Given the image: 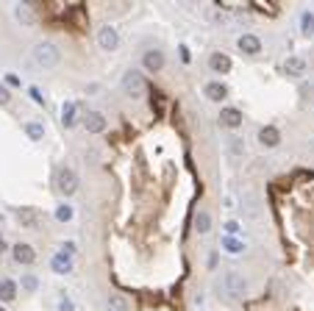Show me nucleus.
Masks as SVG:
<instances>
[{
    "mask_svg": "<svg viewBox=\"0 0 314 311\" xmlns=\"http://www.w3.org/2000/svg\"><path fill=\"white\" fill-rule=\"evenodd\" d=\"M223 250L231 253V256H239V253L245 250V245H242L236 236H223Z\"/></svg>",
    "mask_w": 314,
    "mask_h": 311,
    "instance_id": "412c9836",
    "label": "nucleus"
},
{
    "mask_svg": "<svg viewBox=\"0 0 314 311\" xmlns=\"http://www.w3.org/2000/svg\"><path fill=\"white\" fill-rule=\"evenodd\" d=\"M56 220H59V222H70V220H73V206H70V203H59V206H56Z\"/></svg>",
    "mask_w": 314,
    "mask_h": 311,
    "instance_id": "b1692460",
    "label": "nucleus"
},
{
    "mask_svg": "<svg viewBox=\"0 0 314 311\" xmlns=\"http://www.w3.org/2000/svg\"><path fill=\"white\" fill-rule=\"evenodd\" d=\"M236 48H239L242 56H259L261 53V39L256 34H242L236 39Z\"/></svg>",
    "mask_w": 314,
    "mask_h": 311,
    "instance_id": "6e6552de",
    "label": "nucleus"
},
{
    "mask_svg": "<svg viewBox=\"0 0 314 311\" xmlns=\"http://www.w3.org/2000/svg\"><path fill=\"white\" fill-rule=\"evenodd\" d=\"M0 311H6V308H3V305H0Z\"/></svg>",
    "mask_w": 314,
    "mask_h": 311,
    "instance_id": "4c0bfd02",
    "label": "nucleus"
},
{
    "mask_svg": "<svg viewBox=\"0 0 314 311\" xmlns=\"http://www.w3.org/2000/svg\"><path fill=\"white\" fill-rule=\"evenodd\" d=\"M6 250V242H3V236H0V253Z\"/></svg>",
    "mask_w": 314,
    "mask_h": 311,
    "instance_id": "f704fd0d",
    "label": "nucleus"
},
{
    "mask_svg": "<svg viewBox=\"0 0 314 311\" xmlns=\"http://www.w3.org/2000/svg\"><path fill=\"white\" fill-rule=\"evenodd\" d=\"M50 269H53L56 275H67V272H73V258L64 256V253H56L50 258Z\"/></svg>",
    "mask_w": 314,
    "mask_h": 311,
    "instance_id": "dca6fc26",
    "label": "nucleus"
},
{
    "mask_svg": "<svg viewBox=\"0 0 314 311\" xmlns=\"http://www.w3.org/2000/svg\"><path fill=\"white\" fill-rule=\"evenodd\" d=\"M106 117H103L100 111H89V114H84V128H86V133H103L106 131Z\"/></svg>",
    "mask_w": 314,
    "mask_h": 311,
    "instance_id": "9d476101",
    "label": "nucleus"
},
{
    "mask_svg": "<svg viewBox=\"0 0 314 311\" xmlns=\"http://www.w3.org/2000/svg\"><path fill=\"white\" fill-rule=\"evenodd\" d=\"M20 286H23V292H37V289H39V278L37 275H23V283H20Z\"/></svg>",
    "mask_w": 314,
    "mask_h": 311,
    "instance_id": "bb28decb",
    "label": "nucleus"
},
{
    "mask_svg": "<svg viewBox=\"0 0 314 311\" xmlns=\"http://www.w3.org/2000/svg\"><path fill=\"white\" fill-rule=\"evenodd\" d=\"M56 189H59L64 198L75 195V192H78V173H75L73 167H59V173H56Z\"/></svg>",
    "mask_w": 314,
    "mask_h": 311,
    "instance_id": "7ed1b4c3",
    "label": "nucleus"
},
{
    "mask_svg": "<svg viewBox=\"0 0 314 311\" xmlns=\"http://www.w3.org/2000/svg\"><path fill=\"white\" fill-rule=\"evenodd\" d=\"M17 289L20 283L12 281V278H0V303H12L17 297Z\"/></svg>",
    "mask_w": 314,
    "mask_h": 311,
    "instance_id": "a211bd4d",
    "label": "nucleus"
},
{
    "mask_svg": "<svg viewBox=\"0 0 314 311\" xmlns=\"http://www.w3.org/2000/svg\"><path fill=\"white\" fill-rule=\"evenodd\" d=\"M28 92H31V97H34V100H37V103H45L42 92H39V89H37V86H31V89H28Z\"/></svg>",
    "mask_w": 314,
    "mask_h": 311,
    "instance_id": "2f4dec72",
    "label": "nucleus"
},
{
    "mask_svg": "<svg viewBox=\"0 0 314 311\" xmlns=\"http://www.w3.org/2000/svg\"><path fill=\"white\" fill-rule=\"evenodd\" d=\"M306 70H308V64H306V59H303V56H289V59L284 61V72H286L289 78L306 75Z\"/></svg>",
    "mask_w": 314,
    "mask_h": 311,
    "instance_id": "9b49d317",
    "label": "nucleus"
},
{
    "mask_svg": "<svg viewBox=\"0 0 314 311\" xmlns=\"http://www.w3.org/2000/svg\"><path fill=\"white\" fill-rule=\"evenodd\" d=\"M259 144H264V147H278V144H281V131H278L275 125H264L259 131Z\"/></svg>",
    "mask_w": 314,
    "mask_h": 311,
    "instance_id": "2eb2a0df",
    "label": "nucleus"
},
{
    "mask_svg": "<svg viewBox=\"0 0 314 311\" xmlns=\"http://www.w3.org/2000/svg\"><path fill=\"white\" fill-rule=\"evenodd\" d=\"M164 64H167V56H164V50L150 48V50H145V53H142V70H147V72H162Z\"/></svg>",
    "mask_w": 314,
    "mask_h": 311,
    "instance_id": "423d86ee",
    "label": "nucleus"
},
{
    "mask_svg": "<svg viewBox=\"0 0 314 311\" xmlns=\"http://www.w3.org/2000/svg\"><path fill=\"white\" fill-rule=\"evenodd\" d=\"M97 89H100V86H97V84H92V86H86V95H100V92H97Z\"/></svg>",
    "mask_w": 314,
    "mask_h": 311,
    "instance_id": "72a5a7b5",
    "label": "nucleus"
},
{
    "mask_svg": "<svg viewBox=\"0 0 314 311\" xmlns=\"http://www.w3.org/2000/svg\"><path fill=\"white\" fill-rule=\"evenodd\" d=\"M59 59H61V53L53 42H39L37 48H34V64H37L39 70H53V67L59 64Z\"/></svg>",
    "mask_w": 314,
    "mask_h": 311,
    "instance_id": "f257e3e1",
    "label": "nucleus"
},
{
    "mask_svg": "<svg viewBox=\"0 0 314 311\" xmlns=\"http://www.w3.org/2000/svg\"><path fill=\"white\" fill-rule=\"evenodd\" d=\"M9 100H12V92H9L6 84H0V106H6Z\"/></svg>",
    "mask_w": 314,
    "mask_h": 311,
    "instance_id": "cd10ccee",
    "label": "nucleus"
},
{
    "mask_svg": "<svg viewBox=\"0 0 314 311\" xmlns=\"http://www.w3.org/2000/svg\"><path fill=\"white\" fill-rule=\"evenodd\" d=\"M223 292L228 294L231 300H239V297H245V292H248V281H245L239 272H225V278H223Z\"/></svg>",
    "mask_w": 314,
    "mask_h": 311,
    "instance_id": "20e7f679",
    "label": "nucleus"
},
{
    "mask_svg": "<svg viewBox=\"0 0 314 311\" xmlns=\"http://www.w3.org/2000/svg\"><path fill=\"white\" fill-rule=\"evenodd\" d=\"M6 84L9 86H20V78L17 75H6Z\"/></svg>",
    "mask_w": 314,
    "mask_h": 311,
    "instance_id": "473e14b6",
    "label": "nucleus"
},
{
    "mask_svg": "<svg viewBox=\"0 0 314 311\" xmlns=\"http://www.w3.org/2000/svg\"><path fill=\"white\" fill-rule=\"evenodd\" d=\"M109 311H128V300L122 294H111L109 297Z\"/></svg>",
    "mask_w": 314,
    "mask_h": 311,
    "instance_id": "393cba45",
    "label": "nucleus"
},
{
    "mask_svg": "<svg viewBox=\"0 0 314 311\" xmlns=\"http://www.w3.org/2000/svg\"><path fill=\"white\" fill-rule=\"evenodd\" d=\"M228 153L234 156V159H242V153H245V142H242L239 136H231L228 139Z\"/></svg>",
    "mask_w": 314,
    "mask_h": 311,
    "instance_id": "5701e85b",
    "label": "nucleus"
},
{
    "mask_svg": "<svg viewBox=\"0 0 314 311\" xmlns=\"http://www.w3.org/2000/svg\"><path fill=\"white\" fill-rule=\"evenodd\" d=\"M217 120H220V125H223V128L236 131V128L242 125V111H239V108H223Z\"/></svg>",
    "mask_w": 314,
    "mask_h": 311,
    "instance_id": "f8f14e48",
    "label": "nucleus"
},
{
    "mask_svg": "<svg viewBox=\"0 0 314 311\" xmlns=\"http://www.w3.org/2000/svg\"><path fill=\"white\" fill-rule=\"evenodd\" d=\"M0 222H3V214H0Z\"/></svg>",
    "mask_w": 314,
    "mask_h": 311,
    "instance_id": "e433bc0d",
    "label": "nucleus"
},
{
    "mask_svg": "<svg viewBox=\"0 0 314 311\" xmlns=\"http://www.w3.org/2000/svg\"><path fill=\"white\" fill-rule=\"evenodd\" d=\"M203 92H206V97H209L212 103H223L225 97H228V86H225L223 81H209Z\"/></svg>",
    "mask_w": 314,
    "mask_h": 311,
    "instance_id": "ddd939ff",
    "label": "nucleus"
},
{
    "mask_svg": "<svg viewBox=\"0 0 314 311\" xmlns=\"http://www.w3.org/2000/svg\"><path fill=\"white\" fill-rule=\"evenodd\" d=\"M209 70H212V72H220V75L231 72V56H225V53H212V56H209Z\"/></svg>",
    "mask_w": 314,
    "mask_h": 311,
    "instance_id": "f3484780",
    "label": "nucleus"
},
{
    "mask_svg": "<svg viewBox=\"0 0 314 311\" xmlns=\"http://www.w3.org/2000/svg\"><path fill=\"white\" fill-rule=\"evenodd\" d=\"M311 153H314V139H311Z\"/></svg>",
    "mask_w": 314,
    "mask_h": 311,
    "instance_id": "c9c22d12",
    "label": "nucleus"
},
{
    "mask_svg": "<svg viewBox=\"0 0 314 311\" xmlns=\"http://www.w3.org/2000/svg\"><path fill=\"white\" fill-rule=\"evenodd\" d=\"M122 92H125L128 97H133V100H142L145 92H147V84H145V78H142V72L128 70L125 75H122Z\"/></svg>",
    "mask_w": 314,
    "mask_h": 311,
    "instance_id": "f03ea898",
    "label": "nucleus"
},
{
    "mask_svg": "<svg viewBox=\"0 0 314 311\" xmlns=\"http://www.w3.org/2000/svg\"><path fill=\"white\" fill-rule=\"evenodd\" d=\"M25 133H28V139H34V142H39V139L45 136V125L42 122H25Z\"/></svg>",
    "mask_w": 314,
    "mask_h": 311,
    "instance_id": "4be33fe9",
    "label": "nucleus"
},
{
    "mask_svg": "<svg viewBox=\"0 0 314 311\" xmlns=\"http://www.w3.org/2000/svg\"><path fill=\"white\" fill-rule=\"evenodd\" d=\"M97 48H100L103 53H114V50L120 48V34H117L114 25H103V28L97 31Z\"/></svg>",
    "mask_w": 314,
    "mask_h": 311,
    "instance_id": "39448f33",
    "label": "nucleus"
},
{
    "mask_svg": "<svg viewBox=\"0 0 314 311\" xmlns=\"http://www.w3.org/2000/svg\"><path fill=\"white\" fill-rule=\"evenodd\" d=\"M59 311H75V303L70 297H61L59 300Z\"/></svg>",
    "mask_w": 314,
    "mask_h": 311,
    "instance_id": "c85d7f7f",
    "label": "nucleus"
},
{
    "mask_svg": "<svg viewBox=\"0 0 314 311\" xmlns=\"http://www.w3.org/2000/svg\"><path fill=\"white\" fill-rule=\"evenodd\" d=\"M14 17H17L20 25H28V28L37 25V14H34V9H31L28 3H17V6H14Z\"/></svg>",
    "mask_w": 314,
    "mask_h": 311,
    "instance_id": "4468645a",
    "label": "nucleus"
},
{
    "mask_svg": "<svg viewBox=\"0 0 314 311\" xmlns=\"http://www.w3.org/2000/svg\"><path fill=\"white\" fill-rule=\"evenodd\" d=\"M225 231H228V236H234V233H239V222H225Z\"/></svg>",
    "mask_w": 314,
    "mask_h": 311,
    "instance_id": "c756f323",
    "label": "nucleus"
},
{
    "mask_svg": "<svg viewBox=\"0 0 314 311\" xmlns=\"http://www.w3.org/2000/svg\"><path fill=\"white\" fill-rule=\"evenodd\" d=\"M75 122H78V106H75L73 100H67L64 106H61V125L73 128Z\"/></svg>",
    "mask_w": 314,
    "mask_h": 311,
    "instance_id": "6ab92c4d",
    "label": "nucleus"
},
{
    "mask_svg": "<svg viewBox=\"0 0 314 311\" xmlns=\"http://www.w3.org/2000/svg\"><path fill=\"white\" fill-rule=\"evenodd\" d=\"M12 256H14V261H17V264H25V267L37 261V250H34L28 242H17V245L12 247Z\"/></svg>",
    "mask_w": 314,
    "mask_h": 311,
    "instance_id": "1a4fd4ad",
    "label": "nucleus"
},
{
    "mask_svg": "<svg viewBox=\"0 0 314 311\" xmlns=\"http://www.w3.org/2000/svg\"><path fill=\"white\" fill-rule=\"evenodd\" d=\"M61 253L73 258V253H75V245H73V242H64V245H61Z\"/></svg>",
    "mask_w": 314,
    "mask_h": 311,
    "instance_id": "7c9ffc66",
    "label": "nucleus"
},
{
    "mask_svg": "<svg viewBox=\"0 0 314 311\" xmlns=\"http://www.w3.org/2000/svg\"><path fill=\"white\" fill-rule=\"evenodd\" d=\"M195 231L198 233L212 231V214H209V211H198V217H195Z\"/></svg>",
    "mask_w": 314,
    "mask_h": 311,
    "instance_id": "aec40b11",
    "label": "nucleus"
},
{
    "mask_svg": "<svg viewBox=\"0 0 314 311\" xmlns=\"http://www.w3.org/2000/svg\"><path fill=\"white\" fill-rule=\"evenodd\" d=\"M14 214H17V220H20V225H23V228H39V225H42V220H45L42 211L31 209V206H23V209H17Z\"/></svg>",
    "mask_w": 314,
    "mask_h": 311,
    "instance_id": "0eeeda50",
    "label": "nucleus"
},
{
    "mask_svg": "<svg viewBox=\"0 0 314 311\" xmlns=\"http://www.w3.org/2000/svg\"><path fill=\"white\" fill-rule=\"evenodd\" d=\"M300 23H303V25H300L303 34H306V36H314V14H311V12H306Z\"/></svg>",
    "mask_w": 314,
    "mask_h": 311,
    "instance_id": "a878e982",
    "label": "nucleus"
}]
</instances>
